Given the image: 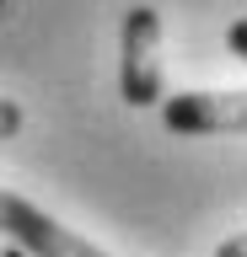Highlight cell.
Segmentation results:
<instances>
[{
  "label": "cell",
  "instance_id": "1",
  "mask_svg": "<svg viewBox=\"0 0 247 257\" xmlns=\"http://www.w3.org/2000/svg\"><path fill=\"white\" fill-rule=\"evenodd\" d=\"M0 236H11L33 257H113L102 246H92L86 236H75L70 225H59L54 214H43L38 204L17 198L11 188H0Z\"/></svg>",
  "mask_w": 247,
  "mask_h": 257
},
{
  "label": "cell",
  "instance_id": "2",
  "mask_svg": "<svg viewBox=\"0 0 247 257\" xmlns=\"http://www.w3.org/2000/svg\"><path fill=\"white\" fill-rule=\"evenodd\" d=\"M124 102L129 107H150L161 102V16L150 6H129L124 11Z\"/></svg>",
  "mask_w": 247,
  "mask_h": 257
},
{
  "label": "cell",
  "instance_id": "3",
  "mask_svg": "<svg viewBox=\"0 0 247 257\" xmlns=\"http://www.w3.org/2000/svg\"><path fill=\"white\" fill-rule=\"evenodd\" d=\"M172 134H242L247 128V91H178L161 102Z\"/></svg>",
  "mask_w": 247,
  "mask_h": 257
},
{
  "label": "cell",
  "instance_id": "4",
  "mask_svg": "<svg viewBox=\"0 0 247 257\" xmlns=\"http://www.w3.org/2000/svg\"><path fill=\"white\" fill-rule=\"evenodd\" d=\"M17 128H22V107H17V102H6V96H0V140H11Z\"/></svg>",
  "mask_w": 247,
  "mask_h": 257
},
{
  "label": "cell",
  "instance_id": "5",
  "mask_svg": "<svg viewBox=\"0 0 247 257\" xmlns=\"http://www.w3.org/2000/svg\"><path fill=\"white\" fill-rule=\"evenodd\" d=\"M215 257H247V246H242V236H236V230H231V236L220 241V252H215Z\"/></svg>",
  "mask_w": 247,
  "mask_h": 257
}]
</instances>
